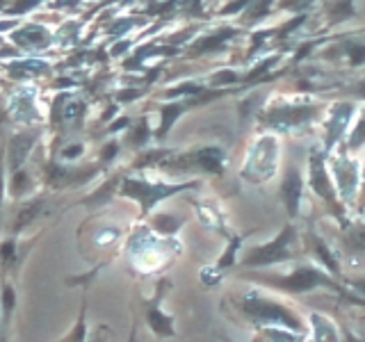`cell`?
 I'll return each mask as SVG.
<instances>
[{
    "mask_svg": "<svg viewBox=\"0 0 365 342\" xmlns=\"http://www.w3.org/2000/svg\"><path fill=\"white\" fill-rule=\"evenodd\" d=\"M247 279H254V281H258L262 285H269V288L288 292V294H304V292H313V290H319V288H327V290H334V292L342 294L351 304H363L365 306V301L359 299V296L347 294L345 288L338 283V279H334L331 274L322 271L319 267H313V265H299L290 274H285V276H249V274H247Z\"/></svg>",
    "mask_w": 365,
    "mask_h": 342,
    "instance_id": "cell-1",
    "label": "cell"
},
{
    "mask_svg": "<svg viewBox=\"0 0 365 342\" xmlns=\"http://www.w3.org/2000/svg\"><path fill=\"white\" fill-rule=\"evenodd\" d=\"M199 187V180H187V182H158V180H146L140 176H123L119 194L117 197L130 199L140 205V219H146L151 210L160 201L176 197L178 192Z\"/></svg>",
    "mask_w": 365,
    "mask_h": 342,
    "instance_id": "cell-2",
    "label": "cell"
},
{
    "mask_svg": "<svg viewBox=\"0 0 365 342\" xmlns=\"http://www.w3.org/2000/svg\"><path fill=\"white\" fill-rule=\"evenodd\" d=\"M240 311L242 315H247L249 319H254V322H265V324H281L292 333H299L304 336L306 333V324L302 322V317L292 313L288 306H283L274 299H267V296H260V294H245L242 299H240Z\"/></svg>",
    "mask_w": 365,
    "mask_h": 342,
    "instance_id": "cell-3",
    "label": "cell"
},
{
    "mask_svg": "<svg viewBox=\"0 0 365 342\" xmlns=\"http://www.w3.org/2000/svg\"><path fill=\"white\" fill-rule=\"evenodd\" d=\"M294 242H297V228L292 222H288L281 228V233L277 237H272L269 242L251 247L242 256V260H240V265L245 269H260V267L277 265V262H288L294 258L292 251Z\"/></svg>",
    "mask_w": 365,
    "mask_h": 342,
    "instance_id": "cell-4",
    "label": "cell"
},
{
    "mask_svg": "<svg viewBox=\"0 0 365 342\" xmlns=\"http://www.w3.org/2000/svg\"><path fill=\"white\" fill-rule=\"evenodd\" d=\"M308 185H311L315 197H319L329 205L338 222H345V203L340 201L336 182L331 178V171L327 169L324 151H311V157H308Z\"/></svg>",
    "mask_w": 365,
    "mask_h": 342,
    "instance_id": "cell-5",
    "label": "cell"
},
{
    "mask_svg": "<svg viewBox=\"0 0 365 342\" xmlns=\"http://www.w3.org/2000/svg\"><path fill=\"white\" fill-rule=\"evenodd\" d=\"M5 119L14 121L23 128H34L43 121L39 110V91L34 85H16L11 94L5 96Z\"/></svg>",
    "mask_w": 365,
    "mask_h": 342,
    "instance_id": "cell-6",
    "label": "cell"
},
{
    "mask_svg": "<svg viewBox=\"0 0 365 342\" xmlns=\"http://www.w3.org/2000/svg\"><path fill=\"white\" fill-rule=\"evenodd\" d=\"M226 153L222 151V148L217 146H203V148H197V151L192 153H182V155H169L167 160H163L160 162L158 169L163 171H176V174H180V171H205V174H212V176H220L224 171V157Z\"/></svg>",
    "mask_w": 365,
    "mask_h": 342,
    "instance_id": "cell-7",
    "label": "cell"
},
{
    "mask_svg": "<svg viewBox=\"0 0 365 342\" xmlns=\"http://www.w3.org/2000/svg\"><path fill=\"white\" fill-rule=\"evenodd\" d=\"M43 233H46V228H41L37 235H32L28 239L14 237V235L0 237V281H14V283L19 281L23 262H26L32 247L39 242Z\"/></svg>",
    "mask_w": 365,
    "mask_h": 342,
    "instance_id": "cell-8",
    "label": "cell"
},
{
    "mask_svg": "<svg viewBox=\"0 0 365 342\" xmlns=\"http://www.w3.org/2000/svg\"><path fill=\"white\" fill-rule=\"evenodd\" d=\"M87 114V100L78 91H60L51 103V123L53 130L66 133L83 125Z\"/></svg>",
    "mask_w": 365,
    "mask_h": 342,
    "instance_id": "cell-9",
    "label": "cell"
},
{
    "mask_svg": "<svg viewBox=\"0 0 365 342\" xmlns=\"http://www.w3.org/2000/svg\"><path fill=\"white\" fill-rule=\"evenodd\" d=\"M7 39L26 57H37L39 53L55 46V30H51L48 26H43V23H37V21H26V23H21L16 30H11L7 34Z\"/></svg>",
    "mask_w": 365,
    "mask_h": 342,
    "instance_id": "cell-10",
    "label": "cell"
},
{
    "mask_svg": "<svg viewBox=\"0 0 365 342\" xmlns=\"http://www.w3.org/2000/svg\"><path fill=\"white\" fill-rule=\"evenodd\" d=\"M322 105L319 103H281V105L269 108L262 117H258L269 128H299V125L311 123Z\"/></svg>",
    "mask_w": 365,
    "mask_h": 342,
    "instance_id": "cell-11",
    "label": "cell"
},
{
    "mask_svg": "<svg viewBox=\"0 0 365 342\" xmlns=\"http://www.w3.org/2000/svg\"><path fill=\"white\" fill-rule=\"evenodd\" d=\"M169 288H171V281L169 279H160L155 283L153 296L144 301V319H146V326L151 328V333L155 338H174L176 336L174 317L163 311V299H165V292Z\"/></svg>",
    "mask_w": 365,
    "mask_h": 342,
    "instance_id": "cell-12",
    "label": "cell"
},
{
    "mask_svg": "<svg viewBox=\"0 0 365 342\" xmlns=\"http://www.w3.org/2000/svg\"><path fill=\"white\" fill-rule=\"evenodd\" d=\"M55 66L41 57H16V60L3 62V76L16 85H32L37 80L51 78Z\"/></svg>",
    "mask_w": 365,
    "mask_h": 342,
    "instance_id": "cell-13",
    "label": "cell"
},
{
    "mask_svg": "<svg viewBox=\"0 0 365 342\" xmlns=\"http://www.w3.org/2000/svg\"><path fill=\"white\" fill-rule=\"evenodd\" d=\"M39 146V130L37 128H23L16 135H11L5 142V153H7V171H19L28 167L30 157L34 155Z\"/></svg>",
    "mask_w": 365,
    "mask_h": 342,
    "instance_id": "cell-14",
    "label": "cell"
},
{
    "mask_svg": "<svg viewBox=\"0 0 365 342\" xmlns=\"http://www.w3.org/2000/svg\"><path fill=\"white\" fill-rule=\"evenodd\" d=\"M48 210V194H34V197L26 199L21 203V208L14 212V217L5 224L7 235L21 237L23 231H28L30 226H34V222L41 219Z\"/></svg>",
    "mask_w": 365,
    "mask_h": 342,
    "instance_id": "cell-15",
    "label": "cell"
},
{
    "mask_svg": "<svg viewBox=\"0 0 365 342\" xmlns=\"http://www.w3.org/2000/svg\"><path fill=\"white\" fill-rule=\"evenodd\" d=\"M331 171H334V174H331V178H334V182H336V190H338L340 201L342 203H349V201L356 199V194H359L356 192V185H359V180H361L356 162H354L349 155L338 153L334 157Z\"/></svg>",
    "mask_w": 365,
    "mask_h": 342,
    "instance_id": "cell-16",
    "label": "cell"
},
{
    "mask_svg": "<svg viewBox=\"0 0 365 342\" xmlns=\"http://www.w3.org/2000/svg\"><path fill=\"white\" fill-rule=\"evenodd\" d=\"M304 176L297 165H288L283 171L281 185H279V197L288 210L290 219H297L299 217V208H302V197H304Z\"/></svg>",
    "mask_w": 365,
    "mask_h": 342,
    "instance_id": "cell-17",
    "label": "cell"
},
{
    "mask_svg": "<svg viewBox=\"0 0 365 342\" xmlns=\"http://www.w3.org/2000/svg\"><path fill=\"white\" fill-rule=\"evenodd\" d=\"M354 110H356V105H354L351 100H340L334 105V110H331V117L327 121V137H324V153L327 155L351 125Z\"/></svg>",
    "mask_w": 365,
    "mask_h": 342,
    "instance_id": "cell-18",
    "label": "cell"
},
{
    "mask_svg": "<svg viewBox=\"0 0 365 342\" xmlns=\"http://www.w3.org/2000/svg\"><path fill=\"white\" fill-rule=\"evenodd\" d=\"M194 105H199V100H197V98L167 100V103H163V105H158V110H160V125H158V130H155V135H153V140H155V142H163L165 137L169 135V130L176 125V121H178L187 110H192Z\"/></svg>",
    "mask_w": 365,
    "mask_h": 342,
    "instance_id": "cell-19",
    "label": "cell"
},
{
    "mask_svg": "<svg viewBox=\"0 0 365 342\" xmlns=\"http://www.w3.org/2000/svg\"><path fill=\"white\" fill-rule=\"evenodd\" d=\"M19 308V290L14 281H0V319H3V333L5 340L9 336V326L14 322Z\"/></svg>",
    "mask_w": 365,
    "mask_h": 342,
    "instance_id": "cell-20",
    "label": "cell"
},
{
    "mask_svg": "<svg viewBox=\"0 0 365 342\" xmlns=\"http://www.w3.org/2000/svg\"><path fill=\"white\" fill-rule=\"evenodd\" d=\"M240 32H242V30H237V28H222V30H215L210 34H205V37L190 43L187 57H199L203 53H212L217 48H222V46H226L228 39H233L235 34H240Z\"/></svg>",
    "mask_w": 365,
    "mask_h": 342,
    "instance_id": "cell-21",
    "label": "cell"
},
{
    "mask_svg": "<svg viewBox=\"0 0 365 342\" xmlns=\"http://www.w3.org/2000/svg\"><path fill=\"white\" fill-rule=\"evenodd\" d=\"M121 180H123V174H114V176H110L96 192L87 194V197H83L78 203H80V205H87L89 210L101 208V205H106V203L114 197V194H119Z\"/></svg>",
    "mask_w": 365,
    "mask_h": 342,
    "instance_id": "cell-22",
    "label": "cell"
},
{
    "mask_svg": "<svg viewBox=\"0 0 365 342\" xmlns=\"http://www.w3.org/2000/svg\"><path fill=\"white\" fill-rule=\"evenodd\" d=\"M151 137H153V133H151V125H148V119L146 117H137L128 125V130L123 133L121 144L133 148V151H142V148L148 146V142H151Z\"/></svg>",
    "mask_w": 365,
    "mask_h": 342,
    "instance_id": "cell-23",
    "label": "cell"
},
{
    "mask_svg": "<svg viewBox=\"0 0 365 342\" xmlns=\"http://www.w3.org/2000/svg\"><path fill=\"white\" fill-rule=\"evenodd\" d=\"M37 192V176L30 174L28 167H23L19 171H11L9 174V197L11 199H26V197H34Z\"/></svg>",
    "mask_w": 365,
    "mask_h": 342,
    "instance_id": "cell-24",
    "label": "cell"
},
{
    "mask_svg": "<svg viewBox=\"0 0 365 342\" xmlns=\"http://www.w3.org/2000/svg\"><path fill=\"white\" fill-rule=\"evenodd\" d=\"M308 239H311V251H313L315 260L322 262V265L327 267V274H331L334 279H340L342 271H340V265H338V260L334 256V251H331V247L315 233H311V237H308Z\"/></svg>",
    "mask_w": 365,
    "mask_h": 342,
    "instance_id": "cell-25",
    "label": "cell"
},
{
    "mask_svg": "<svg viewBox=\"0 0 365 342\" xmlns=\"http://www.w3.org/2000/svg\"><path fill=\"white\" fill-rule=\"evenodd\" d=\"M57 342H89V324H87V292L80 299V311L73 326L66 331V333L57 340Z\"/></svg>",
    "mask_w": 365,
    "mask_h": 342,
    "instance_id": "cell-26",
    "label": "cell"
},
{
    "mask_svg": "<svg viewBox=\"0 0 365 342\" xmlns=\"http://www.w3.org/2000/svg\"><path fill=\"white\" fill-rule=\"evenodd\" d=\"M182 217H176V214H169V212H158V214H151L148 217V228H151L153 233L158 235H176L178 228L182 226Z\"/></svg>",
    "mask_w": 365,
    "mask_h": 342,
    "instance_id": "cell-27",
    "label": "cell"
},
{
    "mask_svg": "<svg viewBox=\"0 0 365 342\" xmlns=\"http://www.w3.org/2000/svg\"><path fill=\"white\" fill-rule=\"evenodd\" d=\"M85 142H80V140H68L64 142L57 151L53 153V160H57V162H62V165H76L80 157L85 155Z\"/></svg>",
    "mask_w": 365,
    "mask_h": 342,
    "instance_id": "cell-28",
    "label": "cell"
},
{
    "mask_svg": "<svg viewBox=\"0 0 365 342\" xmlns=\"http://www.w3.org/2000/svg\"><path fill=\"white\" fill-rule=\"evenodd\" d=\"M242 239H245L242 235H233L231 239H228L224 254L220 256V260H217V265H215L220 274L237 265V251H240V247H242Z\"/></svg>",
    "mask_w": 365,
    "mask_h": 342,
    "instance_id": "cell-29",
    "label": "cell"
},
{
    "mask_svg": "<svg viewBox=\"0 0 365 342\" xmlns=\"http://www.w3.org/2000/svg\"><path fill=\"white\" fill-rule=\"evenodd\" d=\"M9 197V171H7V153L5 140H0V214L5 208V199Z\"/></svg>",
    "mask_w": 365,
    "mask_h": 342,
    "instance_id": "cell-30",
    "label": "cell"
},
{
    "mask_svg": "<svg viewBox=\"0 0 365 342\" xmlns=\"http://www.w3.org/2000/svg\"><path fill=\"white\" fill-rule=\"evenodd\" d=\"M347 151H359L361 146H365V112L356 119V123L351 125V130L347 133Z\"/></svg>",
    "mask_w": 365,
    "mask_h": 342,
    "instance_id": "cell-31",
    "label": "cell"
},
{
    "mask_svg": "<svg viewBox=\"0 0 365 342\" xmlns=\"http://www.w3.org/2000/svg\"><path fill=\"white\" fill-rule=\"evenodd\" d=\"M119 151H121V142H119V140H110V142L103 144V148L98 151V160H96V162H98L103 169H108V167L114 162V160H117Z\"/></svg>",
    "mask_w": 365,
    "mask_h": 342,
    "instance_id": "cell-32",
    "label": "cell"
},
{
    "mask_svg": "<svg viewBox=\"0 0 365 342\" xmlns=\"http://www.w3.org/2000/svg\"><path fill=\"white\" fill-rule=\"evenodd\" d=\"M41 5H43V3H39V0H30V3H9V5H7L9 9L3 11V16H5V19L26 16V14H30L32 9H39Z\"/></svg>",
    "mask_w": 365,
    "mask_h": 342,
    "instance_id": "cell-33",
    "label": "cell"
},
{
    "mask_svg": "<svg viewBox=\"0 0 365 342\" xmlns=\"http://www.w3.org/2000/svg\"><path fill=\"white\" fill-rule=\"evenodd\" d=\"M237 83H242V78H240V73L233 71V68H224V71H217V73L210 78V89L222 87V85H237Z\"/></svg>",
    "mask_w": 365,
    "mask_h": 342,
    "instance_id": "cell-34",
    "label": "cell"
},
{
    "mask_svg": "<svg viewBox=\"0 0 365 342\" xmlns=\"http://www.w3.org/2000/svg\"><path fill=\"white\" fill-rule=\"evenodd\" d=\"M342 48H345V53H347V57H349V64H351V66H361V64H365V43L349 41V43L342 46Z\"/></svg>",
    "mask_w": 365,
    "mask_h": 342,
    "instance_id": "cell-35",
    "label": "cell"
},
{
    "mask_svg": "<svg viewBox=\"0 0 365 342\" xmlns=\"http://www.w3.org/2000/svg\"><path fill=\"white\" fill-rule=\"evenodd\" d=\"M347 244L354 254H361L365 251V226H354L349 235H347Z\"/></svg>",
    "mask_w": 365,
    "mask_h": 342,
    "instance_id": "cell-36",
    "label": "cell"
},
{
    "mask_svg": "<svg viewBox=\"0 0 365 342\" xmlns=\"http://www.w3.org/2000/svg\"><path fill=\"white\" fill-rule=\"evenodd\" d=\"M146 94V87H128V89H119L114 91V100L123 105V103H133L137 98H142Z\"/></svg>",
    "mask_w": 365,
    "mask_h": 342,
    "instance_id": "cell-37",
    "label": "cell"
},
{
    "mask_svg": "<svg viewBox=\"0 0 365 342\" xmlns=\"http://www.w3.org/2000/svg\"><path fill=\"white\" fill-rule=\"evenodd\" d=\"M110 336H112V331L106 324H98L94 331H91L89 342H110Z\"/></svg>",
    "mask_w": 365,
    "mask_h": 342,
    "instance_id": "cell-38",
    "label": "cell"
},
{
    "mask_svg": "<svg viewBox=\"0 0 365 342\" xmlns=\"http://www.w3.org/2000/svg\"><path fill=\"white\" fill-rule=\"evenodd\" d=\"M349 285H351L354 290H359V292L365 296V279H351V281H349Z\"/></svg>",
    "mask_w": 365,
    "mask_h": 342,
    "instance_id": "cell-39",
    "label": "cell"
},
{
    "mask_svg": "<svg viewBox=\"0 0 365 342\" xmlns=\"http://www.w3.org/2000/svg\"><path fill=\"white\" fill-rule=\"evenodd\" d=\"M359 208L365 210V167H363V174H361V203Z\"/></svg>",
    "mask_w": 365,
    "mask_h": 342,
    "instance_id": "cell-40",
    "label": "cell"
},
{
    "mask_svg": "<svg viewBox=\"0 0 365 342\" xmlns=\"http://www.w3.org/2000/svg\"><path fill=\"white\" fill-rule=\"evenodd\" d=\"M351 91H354V94H356V96H361V98H365V80H361V83H359L356 87H354Z\"/></svg>",
    "mask_w": 365,
    "mask_h": 342,
    "instance_id": "cell-41",
    "label": "cell"
},
{
    "mask_svg": "<svg viewBox=\"0 0 365 342\" xmlns=\"http://www.w3.org/2000/svg\"><path fill=\"white\" fill-rule=\"evenodd\" d=\"M128 342H137V322H133V328H130V336H128Z\"/></svg>",
    "mask_w": 365,
    "mask_h": 342,
    "instance_id": "cell-42",
    "label": "cell"
}]
</instances>
